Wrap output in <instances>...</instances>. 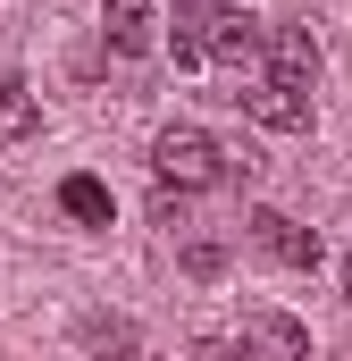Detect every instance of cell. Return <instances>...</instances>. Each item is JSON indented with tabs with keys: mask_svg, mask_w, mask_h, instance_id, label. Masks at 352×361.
<instances>
[{
	"mask_svg": "<svg viewBox=\"0 0 352 361\" xmlns=\"http://www.w3.org/2000/svg\"><path fill=\"white\" fill-rule=\"evenodd\" d=\"M151 169H160L168 193H210V185L227 177V152H218L201 126H168V135L151 143Z\"/></svg>",
	"mask_w": 352,
	"mask_h": 361,
	"instance_id": "6da1fadb",
	"label": "cell"
},
{
	"mask_svg": "<svg viewBox=\"0 0 352 361\" xmlns=\"http://www.w3.org/2000/svg\"><path fill=\"white\" fill-rule=\"evenodd\" d=\"M193 25H201V51H210L218 68H252V59H268V25L244 17V8H210V17H193Z\"/></svg>",
	"mask_w": 352,
	"mask_h": 361,
	"instance_id": "7a4b0ae2",
	"label": "cell"
},
{
	"mask_svg": "<svg viewBox=\"0 0 352 361\" xmlns=\"http://www.w3.org/2000/svg\"><path fill=\"white\" fill-rule=\"evenodd\" d=\"M319 68H327V59H319V34H310V25H277V34H268V85L310 92Z\"/></svg>",
	"mask_w": 352,
	"mask_h": 361,
	"instance_id": "3957f363",
	"label": "cell"
},
{
	"mask_svg": "<svg viewBox=\"0 0 352 361\" xmlns=\"http://www.w3.org/2000/svg\"><path fill=\"white\" fill-rule=\"evenodd\" d=\"M252 244H260L277 269H319V235L285 210H252Z\"/></svg>",
	"mask_w": 352,
	"mask_h": 361,
	"instance_id": "277c9868",
	"label": "cell"
},
{
	"mask_svg": "<svg viewBox=\"0 0 352 361\" xmlns=\"http://www.w3.org/2000/svg\"><path fill=\"white\" fill-rule=\"evenodd\" d=\"M244 353L252 361H310V328L285 319V311H252L244 319Z\"/></svg>",
	"mask_w": 352,
	"mask_h": 361,
	"instance_id": "5b68a950",
	"label": "cell"
},
{
	"mask_svg": "<svg viewBox=\"0 0 352 361\" xmlns=\"http://www.w3.org/2000/svg\"><path fill=\"white\" fill-rule=\"evenodd\" d=\"M235 101H244V118H252V126H268V135H302V126H310V101H302V92H285V85L235 92Z\"/></svg>",
	"mask_w": 352,
	"mask_h": 361,
	"instance_id": "8992f818",
	"label": "cell"
},
{
	"mask_svg": "<svg viewBox=\"0 0 352 361\" xmlns=\"http://www.w3.org/2000/svg\"><path fill=\"white\" fill-rule=\"evenodd\" d=\"M76 345L92 361H143V336H134V319H118V311H92L84 328H76Z\"/></svg>",
	"mask_w": 352,
	"mask_h": 361,
	"instance_id": "52a82bcc",
	"label": "cell"
},
{
	"mask_svg": "<svg viewBox=\"0 0 352 361\" xmlns=\"http://www.w3.org/2000/svg\"><path fill=\"white\" fill-rule=\"evenodd\" d=\"M109 17V51H143L151 42V0H101Z\"/></svg>",
	"mask_w": 352,
	"mask_h": 361,
	"instance_id": "ba28073f",
	"label": "cell"
},
{
	"mask_svg": "<svg viewBox=\"0 0 352 361\" xmlns=\"http://www.w3.org/2000/svg\"><path fill=\"white\" fill-rule=\"evenodd\" d=\"M59 210H68V219H84V227H109V210H118V202H109V185H101V177H68V185H59Z\"/></svg>",
	"mask_w": 352,
	"mask_h": 361,
	"instance_id": "9c48e42d",
	"label": "cell"
},
{
	"mask_svg": "<svg viewBox=\"0 0 352 361\" xmlns=\"http://www.w3.org/2000/svg\"><path fill=\"white\" fill-rule=\"evenodd\" d=\"M34 126H42V109H34L25 76H17V68H0V135H34Z\"/></svg>",
	"mask_w": 352,
	"mask_h": 361,
	"instance_id": "30bf717a",
	"label": "cell"
},
{
	"mask_svg": "<svg viewBox=\"0 0 352 361\" xmlns=\"http://www.w3.org/2000/svg\"><path fill=\"white\" fill-rule=\"evenodd\" d=\"M218 269H227V244L193 235V244H184V277H218Z\"/></svg>",
	"mask_w": 352,
	"mask_h": 361,
	"instance_id": "8fae6325",
	"label": "cell"
},
{
	"mask_svg": "<svg viewBox=\"0 0 352 361\" xmlns=\"http://www.w3.org/2000/svg\"><path fill=\"white\" fill-rule=\"evenodd\" d=\"M184 202H193V193H168V185H160V202H151V219H160V227H184Z\"/></svg>",
	"mask_w": 352,
	"mask_h": 361,
	"instance_id": "7c38bea8",
	"label": "cell"
},
{
	"mask_svg": "<svg viewBox=\"0 0 352 361\" xmlns=\"http://www.w3.org/2000/svg\"><path fill=\"white\" fill-rule=\"evenodd\" d=\"M193 361H252V353H244V345H201Z\"/></svg>",
	"mask_w": 352,
	"mask_h": 361,
	"instance_id": "4fadbf2b",
	"label": "cell"
},
{
	"mask_svg": "<svg viewBox=\"0 0 352 361\" xmlns=\"http://www.w3.org/2000/svg\"><path fill=\"white\" fill-rule=\"evenodd\" d=\"M344 302H352V261H344Z\"/></svg>",
	"mask_w": 352,
	"mask_h": 361,
	"instance_id": "5bb4252c",
	"label": "cell"
}]
</instances>
